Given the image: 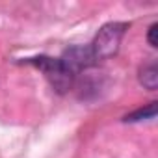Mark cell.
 Segmentation results:
<instances>
[{"label":"cell","mask_w":158,"mask_h":158,"mask_svg":"<svg viewBox=\"0 0 158 158\" xmlns=\"http://www.w3.org/2000/svg\"><path fill=\"white\" fill-rule=\"evenodd\" d=\"M74 74L76 73H80V71H84V69H88V67H91L97 60H95V56H93V52H91V48L89 47H80V45H76V47H69L65 52H63V56L60 58Z\"/></svg>","instance_id":"3"},{"label":"cell","mask_w":158,"mask_h":158,"mask_svg":"<svg viewBox=\"0 0 158 158\" xmlns=\"http://www.w3.org/2000/svg\"><path fill=\"white\" fill-rule=\"evenodd\" d=\"M156 32H158V24H156V23H152V24L149 26V34H147V41H149V45H151V47H158Z\"/></svg>","instance_id":"6"},{"label":"cell","mask_w":158,"mask_h":158,"mask_svg":"<svg viewBox=\"0 0 158 158\" xmlns=\"http://www.w3.org/2000/svg\"><path fill=\"white\" fill-rule=\"evenodd\" d=\"M156 104H158V102H149L145 108H139V110H136V112L125 115L123 121H125V123H136V121H143V119H154L156 114H158V106H156Z\"/></svg>","instance_id":"5"},{"label":"cell","mask_w":158,"mask_h":158,"mask_svg":"<svg viewBox=\"0 0 158 158\" xmlns=\"http://www.w3.org/2000/svg\"><path fill=\"white\" fill-rule=\"evenodd\" d=\"M139 82H141L143 88H147L151 91L156 89V86H158V67H156V63H149L139 71Z\"/></svg>","instance_id":"4"},{"label":"cell","mask_w":158,"mask_h":158,"mask_svg":"<svg viewBox=\"0 0 158 158\" xmlns=\"http://www.w3.org/2000/svg\"><path fill=\"white\" fill-rule=\"evenodd\" d=\"M26 63L34 65L35 69H39L45 78L48 80V84L52 86L54 91L58 93H67L73 84H74V73L60 60V58H50V56H35V58H28Z\"/></svg>","instance_id":"1"},{"label":"cell","mask_w":158,"mask_h":158,"mask_svg":"<svg viewBox=\"0 0 158 158\" xmlns=\"http://www.w3.org/2000/svg\"><path fill=\"white\" fill-rule=\"evenodd\" d=\"M127 28H128L127 23H108V24H104L97 32V35H95V39L89 47L95 60H106V58L115 56Z\"/></svg>","instance_id":"2"}]
</instances>
